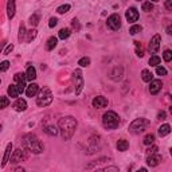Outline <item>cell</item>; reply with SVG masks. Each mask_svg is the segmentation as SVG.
Wrapping results in <instances>:
<instances>
[{
	"label": "cell",
	"instance_id": "cell-1",
	"mask_svg": "<svg viewBox=\"0 0 172 172\" xmlns=\"http://www.w3.org/2000/svg\"><path fill=\"white\" fill-rule=\"evenodd\" d=\"M58 126H59V131H61L62 139H63L65 141H67L73 137L74 132H75V129H77V120L71 116L62 117L58 121Z\"/></svg>",
	"mask_w": 172,
	"mask_h": 172
},
{
	"label": "cell",
	"instance_id": "cell-2",
	"mask_svg": "<svg viewBox=\"0 0 172 172\" xmlns=\"http://www.w3.org/2000/svg\"><path fill=\"white\" fill-rule=\"evenodd\" d=\"M23 143H24V147H26L28 151H31L32 153L39 155L43 152V145H42V143L39 141V139L35 134H32V133L26 134L23 139Z\"/></svg>",
	"mask_w": 172,
	"mask_h": 172
},
{
	"label": "cell",
	"instance_id": "cell-3",
	"mask_svg": "<svg viewBox=\"0 0 172 172\" xmlns=\"http://www.w3.org/2000/svg\"><path fill=\"white\" fill-rule=\"evenodd\" d=\"M102 125L106 129H116L120 125V117L116 112H105L102 116Z\"/></svg>",
	"mask_w": 172,
	"mask_h": 172
},
{
	"label": "cell",
	"instance_id": "cell-4",
	"mask_svg": "<svg viewBox=\"0 0 172 172\" xmlns=\"http://www.w3.org/2000/svg\"><path fill=\"white\" fill-rule=\"evenodd\" d=\"M149 124L151 123H149L147 118H143V117H141V118H136L133 123L129 125V132L133 134H140L148 128Z\"/></svg>",
	"mask_w": 172,
	"mask_h": 172
},
{
	"label": "cell",
	"instance_id": "cell-5",
	"mask_svg": "<svg viewBox=\"0 0 172 172\" xmlns=\"http://www.w3.org/2000/svg\"><path fill=\"white\" fill-rule=\"evenodd\" d=\"M51 102H53V93L49 88H43L36 97V104H38V106L44 108V106H49Z\"/></svg>",
	"mask_w": 172,
	"mask_h": 172
},
{
	"label": "cell",
	"instance_id": "cell-6",
	"mask_svg": "<svg viewBox=\"0 0 172 172\" xmlns=\"http://www.w3.org/2000/svg\"><path fill=\"white\" fill-rule=\"evenodd\" d=\"M73 85L75 96H79L82 91V88H83V75H82V71L79 69L73 71Z\"/></svg>",
	"mask_w": 172,
	"mask_h": 172
},
{
	"label": "cell",
	"instance_id": "cell-7",
	"mask_svg": "<svg viewBox=\"0 0 172 172\" xmlns=\"http://www.w3.org/2000/svg\"><path fill=\"white\" fill-rule=\"evenodd\" d=\"M106 26L110 30H113V31H117V30L121 28V18H120V15L118 14L110 15L108 18V20H106Z\"/></svg>",
	"mask_w": 172,
	"mask_h": 172
},
{
	"label": "cell",
	"instance_id": "cell-8",
	"mask_svg": "<svg viewBox=\"0 0 172 172\" xmlns=\"http://www.w3.org/2000/svg\"><path fill=\"white\" fill-rule=\"evenodd\" d=\"M160 43H161V36L159 35V34L153 35V38L151 39L149 46H148L149 53H151V54H156V53H157L159 49H160Z\"/></svg>",
	"mask_w": 172,
	"mask_h": 172
},
{
	"label": "cell",
	"instance_id": "cell-9",
	"mask_svg": "<svg viewBox=\"0 0 172 172\" xmlns=\"http://www.w3.org/2000/svg\"><path fill=\"white\" fill-rule=\"evenodd\" d=\"M27 159V155L26 152H24V149H16V151H14V153L11 155V163H20V161H24Z\"/></svg>",
	"mask_w": 172,
	"mask_h": 172
},
{
	"label": "cell",
	"instance_id": "cell-10",
	"mask_svg": "<svg viewBox=\"0 0 172 172\" xmlns=\"http://www.w3.org/2000/svg\"><path fill=\"white\" fill-rule=\"evenodd\" d=\"M125 18H126V20H128V23H134V22H137V19H139V11H137V8H134V7L128 8L125 12Z\"/></svg>",
	"mask_w": 172,
	"mask_h": 172
},
{
	"label": "cell",
	"instance_id": "cell-11",
	"mask_svg": "<svg viewBox=\"0 0 172 172\" xmlns=\"http://www.w3.org/2000/svg\"><path fill=\"white\" fill-rule=\"evenodd\" d=\"M91 104H93V106L96 109H102V108H105V106H108V99L104 96H97L93 98Z\"/></svg>",
	"mask_w": 172,
	"mask_h": 172
},
{
	"label": "cell",
	"instance_id": "cell-12",
	"mask_svg": "<svg viewBox=\"0 0 172 172\" xmlns=\"http://www.w3.org/2000/svg\"><path fill=\"white\" fill-rule=\"evenodd\" d=\"M163 88V82L160 79H152L151 86H149V93L151 94H157Z\"/></svg>",
	"mask_w": 172,
	"mask_h": 172
},
{
	"label": "cell",
	"instance_id": "cell-13",
	"mask_svg": "<svg viewBox=\"0 0 172 172\" xmlns=\"http://www.w3.org/2000/svg\"><path fill=\"white\" fill-rule=\"evenodd\" d=\"M161 161V156L157 153H153V155H149L148 159H147V164L149 167H157Z\"/></svg>",
	"mask_w": 172,
	"mask_h": 172
},
{
	"label": "cell",
	"instance_id": "cell-14",
	"mask_svg": "<svg viewBox=\"0 0 172 172\" xmlns=\"http://www.w3.org/2000/svg\"><path fill=\"white\" fill-rule=\"evenodd\" d=\"M11 155H12V143H9V144H7V148H6V151H4L3 161H1V168H4V167L7 165V163H8L9 159H11Z\"/></svg>",
	"mask_w": 172,
	"mask_h": 172
},
{
	"label": "cell",
	"instance_id": "cell-15",
	"mask_svg": "<svg viewBox=\"0 0 172 172\" xmlns=\"http://www.w3.org/2000/svg\"><path fill=\"white\" fill-rule=\"evenodd\" d=\"M38 91H39V86L36 83H32V82L26 88L27 97H35L36 94H38Z\"/></svg>",
	"mask_w": 172,
	"mask_h": 172
},
{
	"label": "cell",
	"instance_id": "cell-16",
	"mask_svg": "<svg viewBox=\"0 0 172 172\" xmlns=\"http://www.w3.org/2000/svg\"><path fill=\"white\" fill-rule=\"evenodd\" d=\"M12 108H14L16 112H24L27 109V102H26V99L18 98V99H16V102L14 104V106H12Z\"/></svg>",
	"mask_w": 172,
	"mask_h": 172
},
{
	"label": "cell",
	"instance_id": "cell-17",
	"mask_svg": "<svg viewBox=\"0 0 172 172\" xmlns=\"http://www.w3.org/2000/svg\"><path fill=\"white\" fill-rule=\"evenodd\" d=\"M15 11H16L15 0H8V3H7V16H8V19L14 18V16H15Z\"/></svg>",
	"mask_w": 172,
	"mask_h": 172
},
{
	"label": "cell",
	"instance_id": "cell-18",
	"mask_svg": "<svg viewBox=\"0 0 172 172\" xmlns=\"http://www.w3.org/2000/svg\"><path fill=\"white\" fill-rule=\"evenodd\" d=\"M57 44H58V38H55V36H50V38L47 39L46 50L47 51H51V50H54L57 47Z\"/></svg>",
	"mask_w": 172,
	"mask_h": 172
},
{
	"label": "cell",
	"instance_id": "cell-19",
	"mask_svg": "<svg viewBox=\"0 0 172 172\" xmlns=\"http://www.w3.org/2000/svg\"><path fill=\"white\" fill-rule=\"evenodd\" d=\"M26 78L27 81H35L36 78V70H35V67L34 66H28V69H27L26 71Z\"/></svg>",
	"mask_w": 172,
	"mask_h": 172
},
{
	"label": "cell",
	"instance_id": "cell-20",
	"mask_svg": "<svg viewBox=\"0 0 172 172\" xmlns=\"http://www.w3.org/2000/svg\"><path fill=\"white\" fill-rule=\"evenodd\" d=\"M128 148H129V143L125 139H121V140L117 141V149H118L120 152H125Z\"/></svg>",
	"mask_w": 172,
	"mask_h": 172
},
{
	"label": "cell",
	"instance_id": "cell-21",
	"mask_svg": "<svg viewBox=\"0 0 172 172\" xmlns=\"http://www.w3.org/2000/svg\"><path fill=\"white\" fill-rule=\"evenodd\" d=\"M7 91H8V97H11V98H18L19 97V91H18L16 85H9Z\"/></svg>",
	"mask_w": 172,
	"mask_h": 172
},
{
	"label": "cell",
	"instance_id": "cell-22",
	"mask_svg": "<svg viewBox=\"0 0 172 172\" xmlns=\"http://www.w3.org/2000/svg\"><path fill=\"white\" fill-rule=\"evenodd\" d=\"M157 132H159V136L164 137V136H167V134H169V132H171V126H169L168 124H164V125H161L160 128L157 129Z\"/></svg>",
	"mask_w": 172,
	"mask_h": 172
},
{
	"label": "cell",
	"instance_id": "cell-23",
	"mask_svg": "<svg viewBox=\"0 0 172 172\" xmlns=\"http://www.w3.org/2000/svg\"><path fill=\"white\" fill-rule=\"evenodd\" d=\"M141 78H143L144 82H151L152 79H153V74H152L149 70L144 69V70L141 71Z\"/></svg>",
	"mask_w": 172,
	"mask_h": 172
},
{
	"label": "cell",
	"instance_id": "cell-24",
	"mask_svg": "<svg viewBox=\"0 0 172 172\" xmlns=\"http://www.w3.org/2000/svg\"><path fill=\"white\" fill-rule=\"evenodd\" d=\"M70 34H71V30L70 28H62L61 31H59V34H58V36L61 39H67L69 38V36H70Z\"/></svg>",
	"mask_w": 172,
	"mask_h": 172
},
{
	"label": "cell",
	"instance_id": "cell-25",
	"mask_svg": "<svg viewBox=\"0 0 172 172\" xmlns=\"http://www.w3.org/2000/svg\"><path fill=\"white\" fill-rule=\"evenodd\" d=\"M44 132H46L49 136H57V134H58V129H57L55 126H53V125L46 126V128H44Z\"/></svg>",
	"mask_w": 172,
	"mask_h": 172
},
{
	"label": "cell",
	"instance_id": "cell-26",
	"mask_svg": "<svg viewBox=\"0 0 172 172\" xmlns=\"http://www.w3.org/2000/svg\"><path fill=\"white\" fill-rule=\"evenodd\" d=\"M36 32H38V31H36L35 28H32L31 31L26 32V34H27V38H26V42H27V43H30V42H31V41H34V39H35Z\"/></svg>",
	"mask_w": 172,
	"mask_h": 172
},
{
	"label": "cell",
	"instance_id": "cell-27",
	"mask_svg": "<svg viewBox=\"0 0 172 172\" xmlns=\"http://www.w3.org/2000/svg\"><path fill=\"white\" fill-rule=\"evenodd\" d=\"M160 62H161V59H160V57H157V55H152L151 58H149V65L151 66H159L160 65Z\"/></svg>",
	"mask_w": 172,
	"mask_h": 172
},
{
	"label": "cell",
	"instance_id": "cell-28",
	"mask_svg": "<svg viewBox=\"0 0 172 172\" xmlns=\"http://www.w3.org/2000/svg\"><path fill=\"white\" fill-rule=\"evenodd\" d=\"M143 143L145 144V145H151V144H153V143H155V134H152V133L147 134V136L144 137Z\"/></svg>",
	"mask_w": 172,
	"mask_h": 172
},
{
	"label": "cell",
	"instance_id": "cell-29",
	"mask_svg": "<svg viewBox=\"0 0 172 172\" xmlns=\"http://www.w3.org/2000/svg\"><path fill=\"white\" fill-rule=\"evenodd\" d=\"M70 11V4H62V6H59L58 8H57V12L58 14H66V12Z\"/></svg>",
	"mask_w": 172,
	"mask_h": 172
},
{
	"label": "cell",
	"instance_id": "cell-30",
	"mask_svg": "<svg viewBox=\"0 0 172 172\" xmlns=\"http://www.w3.org/2000/svg\"><path fill=\"white\" fill-rule=\"evenodd\" d=\"M141 30H143V27H141V26H139V24H134V26L131 27V30H129V34H131V35H136V34H139Z\"/></svg>",
	"mask_w": 172,
	"mask_h": 172
},
{
	"label": "cell",
	"instance_id": "cell-31",
	"mask_svg": "<svg viewBox=\"0 0 172 172\" xmlns=\"http://www.w3.org/2000/svg\"><path fill=\"white\" fill-rule=\"evenodd\" d=\"M78 65L81 67H88L89 65H90V58H88V57H83V58H81L78 61Z\"/></svg>",
	"mask_w": 172,
	"mask_h": 172
},
{
	"label": "cell",
	"instance_id": "cell-32",
	"mask_svg": "<svg viewBox=\"0 0 172 172\" xmlns=\"http://www.w3.org/2000/svg\"><path fill=\"white\" fill-rule=\"evenodd\" d=\"M9 105V98L8 97H0V109H4Z\"/></svg>",
	"mask_w": 172,
	"mask_h": 172
},
{
	"label": "cell",
	"instance_id": "cell-33",
	"mask_svg": "<svg viewBox=\"0 0 172 172\" xmlns=\"http://www.w3.org/2000/svg\"><path fill=\"white\" fill-rule=\"evenodd\" d=\"M38 23H39V15L38 14H34L31 18H30V24H31V26H34V27H36V26H38Z\"/></svg>",
	"mask_w": 172,
	"mask_h": 172
},
{
	"label": "cell",
	"instance_id": "cell-34",
	"mask_svg": "<svg viewBox=\"0 0 172 172\" xmlns=\"http://www.w3.org/2000/svg\"><path fill=\"white\" fill-rule=\"evenodd\" d=\"M14 79H15V82L18 83V82H22V81H26V74L24 73H16L14 75Z\"/></svg>",
	"mask_w": 172,
	"mask_h": 172
},
{
	"label": "cell",
	"instance_id": "cell-35",
	"mask_svg": "<svg viewBox=\"0 0 172 172\" xmlns=\"http://www.w3.org/2000/svg\"><path fill=\"white\" fill-rule=\"evenodd\" d=\"M16 88H18V91H19V94L24 93V91H26V81L18 82V83H16Z\"/></svg>",
	"mask_w": 172,
	"mask_h": 172
},
{
	"label": "cell",
	"instance_id": "cell-36",
	"mask_svg": "<svg viewBox=\"0 0 172 172\" xmlns=\"http://www.w3.org/2000/svg\"><path fill=\"white\" fill-rule=\"evenodd\" d=\"M152 9H153V4H152L151 1H144V3H143V11L151 12Z\"/></svg>",
	"mask_w": 172,
	"mask_h": 172
},
{
	"label": "cell",
	"instance_id": "cell-37",
	"mask_svg": "<svg viewBox=\"0 0 172 172\" xmlns=\"http://www.w3.org/2000/svg\"><path fill=\"white\" fill-rule=\"evenodd\" d=\"M149 148L147 149V155H153V153H157V151H159V148L156 145H153V144H151V145H148Z\"/></svg>",
	"mask_w": 172,
	"mask_h": 172
},
{
	"label": "cell",
	"instance_id": "cell-38",
	"mask_svg": "<svg viewBox=\"0 0 172 172\" xmlns=\"http://www.w3.org/2000/svg\"><path fill=\"white\" fill-rule=\"evenodd\" d=\"M163 59L165 62H169L172 59V51L171 50H165V51H164V54H163Z\"/></svg>",
	"mask_w": 172,
	"mask_h": 172
},
{
	"label": "cell",
	"instance_id": "cell-39",
	"mask_svg": "<svg viewBox=\"0 0 172 172\" xmlns=\"http://www.w3.org/2000/svg\"><path fill=\"white\" fill-rule=\"evenodd\" d=\"M24 35H26V27H24V24H20V28H19V41H22L24 38Z\"/></svg>",
	"mask_w": 172,
	"mask_h": 172
},
{
	"label": "cell",
	"instance_id": "cell-40",
	"mask_svg": "<svg viewBox=\"0 0 172 172\" xmlns=\"http://www.w3.org/2000/svg\"><path fill=\"white\" fill-rule=\"evenodd\" d=\"M9 67V62L8 61H3L0 63V71H7Z\"/></svg>",
	"mask_w": 172,
	"mask_h": 172
},
{
	"label": "cell",
	"instance_id": "cell-41",
	"mask_svg": "<svg viewBox=\"0 0 172 172\" xmlns=\"http://www.w3.org/2000/svg\"><path fill=\"white\" fill-rule=\"evenodd\" d=\"M156 73H157V75H161V77L167 75V70L161 66H156Z\"/></svg>",
	"mask_w": 172,
	"mask_h": 172
},
{
	"label": "cell",
	"instance_id": "cell-42",
	"mask_svg": "<svg viewBox=\"0 0 172 172\" xmlns=\"http://www.w3.org/2000/svg\"><path fill=\"white\" fill-rule=\"evenodd\" d=\"M57 23H58V19H57V18H51V19H50V22H49V27H50V28H53V27L57 26Z\"/></svg>",
	"mask_w": 172,
	"mask_h": 172
},
{
	"label": "cell",
	"instance_id": "cell-43",
	"mask_svg": "<svg viewBox=\"0 0 172 172\" xmlns=\"http://www.w3.org/2000/svg\"><path fill=\"white\" fill-rule=\"evenodd\" d=\"M12 50H14V44H8V46L6 47V50H4V53H3V54H4V55H8V54L11 53Z\"/></svg>",
	"mask_w": 172,
	"mask_h": 172
},
{
	"label": "cell",
	"instance_id": "cell-44",
	"mask_svg": "<svg viewBox=\"0 0 172 172\" xmlns=\"http://www.w3.org/2000/svg\"><path fill=\"white\" fill-rule=\"evenodd\" d=\"M165 117H167V114H165V112H164V110H161V112H159V113H157V118L159 120H165Z\"/></svg>",
	"mask_w": 172,
	"mask_h": 172
},
{
	"label": "cell",
	"instance_id": "cell-45",
	"mask_svg": "<svg viewBox=\"0 0 172 172\" xmlns=\"http://www.w3.org/2000/svg\"><path fill=\"white\" fill-rule=\"evenodd\" d=\"M102 171H116V172H118V168H117V167H105V168H102Z\"/></svg>",
	"mask_w": 172,
	"mask_h": 172
},
{
	"label": "cell",
	"instance_id": "cell-46",
	"mask_svg": "<svg viewBox=\"0 0 172 172\" xmlns=\"http://www.w3.org/2000/svg\"><path fill=\"white\" fill-rule=\"evenodd\" d=\"M71 24H73V27L77 30V31H78V30H79V23H78V20H77V19H73Z\"/></svg>",
	"mask_w": 172,
	"mask_h": 172
},
{
	"label": "cell",
	"instance_id": "cell-47",
	"mask_svg": "<svg viewBox=\"0 0 172 172\" xmlns=\"http://www.w3.org/2000/svg\"><path fill=\"white\" fill-rule=\"evenodd\" d=\"M165 8L167 9H172V0H167V1H165Z\"/></svg>",
	"mask_w": 172,
	"mask_h": 172
},
{
	"label": "cell",
	"instance_id": "cell-48",
	"mask_svg": "<svg viewBox=\"0 0 172 172\" xmlns=\"http://www.w3.org/2000/svg\"><path fill=\"white\" fill-rule=\"evenodd\" d=\"M172 28H171V27H168V28H167V34H169V35H171V34H172Z\"/></svg>",
	"mask_w": 172,
	"mask_h": 172
},
{
	"label": "cell",
	"instance_id": "cell-49",
	"mask_svg": "<svg viewBox=\"0 0 172 172\" xmlns=\"http://www.w3.org/2000/svg\"><path fill=\"white\" fill-rule=\"evenodd\" d=\"M3 46H4V43H0V51H1V49H3Z\"/></svg>",
	"mask_w": 172,
	"mask_h": 172
},
{
	"label": "cell",
	"instance_id": "cell-50",
	"mask_svg": "<svg viewBox=\"0 0 172 172\" xmlns=\"http://www.w3.org/2000/svg\"><path fill=\"white\" fill-rule=\"evenodd\" d=\"M152 1H155V3H157V1H160V0H152Z\"/></svg>",
	"mask_w": 172,
	"mask_h": 172
},
{
	"label": "cell",
	"instance_id": "cell-51",
	"mask_svg": "<svg viewBox=\"0 0 172 172\" xmlns=\"http://www.w3.org/2000/svg\"><path fill=\"white\" fill-rule=\"evenodd\" d=\"M0 131H1V125H0Z\"/></svg>",
	"mask_w": 172,
	"mask_h": 172
}]
</instances>
